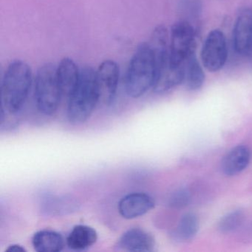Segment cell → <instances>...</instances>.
<instances>
[{
  "mask_svg": "<svg viewBox=\"0 0 252 252\" xmlns=\"http://www.w3.org/2000/svg\"><path fill=\"white\" fill-rule=\"evenodd\" d=\"M199 229V220L194 214L189 213L181 218L174 236L178 240L186 241L192 239Z\"/></svg>",
  "mask_w": 252,
  "mask_h": 252,
  "instance_id": "16",
  "label": "cell"
},
{
  "mask_svg": "<svg viewBox=\"0 0 252 252\" xmlns=\"http://www.w3.org/2000/svg\"><path fill=\"white\" fill-rule=\"evenodd\" d=\"M252 153L249 147L239 145L233 148L222 161V170L225 175L233 176L243 172L250 163Z\"/></svg>",
  "mask_w": 252,
  "mask_h": 252,
  "instance_id": "11",
  "label": "cell"
},
{
  "mask_svg": "<svg viewBox=\"0 0 252 252\" xmlns=\"http://www.w3.org/2000/svg\"><path fill=\"white\" fill-rule=\"evenodd\" d=\"M244 217V213L240 210L234 211L224 217L219 224L221 232L229 233L237 229L243 223Z\"/></svg>",
  "mask_w": 252,
  "mask_h": 252,
  "instance_id": "18",
  "label": "cell"
},
{
  "mask_svg": "<svg viewBox=\"0 0 252 252\" xmlns=\"http://www.w3.org/2000/svg\"><path fill=\"white\" fill-rule=\"evenodd\" d=\"M63 94L57 75V66L46 63L39 67L35 79V100L42 114H54L60 105Z\"/></svg>",
  "mask_w": 252,
  "mask_h": 252,
  "instance_id": "4",
  "label": "cell"
},
{
  "mask_svg": "<svg viewBox=\"0 0 252 252\" xmlns=\"http://www.w3.org/2000/svg\"><path fill=\"white\" fill-rule=\"evenodd\" d=\"M154 207V200L149 194L134 192L121 199L118 209L125 219H134L145 215Z\"/></svg>",
  "mask_w": 252,
  "mask_h": 252,
  "instance_id": "9",
  "label": "cell"
},
{
  "mask_svg": "<svg viewBox=\"0 0 252 252\" xmlns=\"http://www.w3.org/2000/svg\"><path fill=\"white\" fill-rule=\"evenodd\" d=\"M80 70L75 62L70 58H64L57 66V75L63 96L68 98L79 81Z\"/></svg>",
  "mask_w": 252,
  "mask_h": 252,
  "instance_id": "12",
  "label": "cell"
},
{
  "mask_svg": "<svg viewBox=\"0 0 252 252\" xmlns=\"http://www.w3.org/2000/svg\"><path fill=\"white\" fill-rule=\"evenodd\" d=\"M233 42L237 54L252 55V11L244 9L239 14L233 29Z\"/></svg>",
  "mask_w": 252,
  "mask_h": 252,
  "instance_id": "8",
  "label": "cell"
},
{
  "mask_svg": "<svg viewBox=\"0 0 252 252\" xmlns=\"http://www.w3.org/2000/svg\"><path fill=\"white\" fill-rule=\"evenodd\" d=\"M70 197H51L47 198L44 204V211L51 215H60L72 212L76 203Z\"/></svg>",
  "mask_w": 252,
  "mask_h": 252,
  "instance_id": "17",
  "label": "cell"
},
{
  "mask_svg": "<svg viewBox=\"0 0 252 252\" xmlns=\"http://www.w3.org/2000/svg\"><path fill=\"white\" fill-rule=\"evenodd\" d=\"M119 67L113 60L103 62L96 70L99 101L110 104L116 96L119 81Z\"/></svg>",
  "mask_w": 252,
  "mask_h": 252,
  "instance_id": "7",
  "label": "cell"
},
{
  "mask_svg": "<svg viewBox=\"0 0 252 252\" xmlns=\"http://www.w3.org/2000/svg\"><path fill=\"white\" fill-rule=\"evenodd\" d=\"M228 57V48L225 35L220 30L212 31L206 38L202 48L203 66L210 72L222 68Z\"/></svg>",
  "mask_w": 252,
  "mask_h": 252,
  "instance_id": "6",
  "label": "cell"
},
{
  "mask_svg": "<svg viewBox=\"0 0 252 252\" xmlns=\"http://www.w3.org/2000/svg\"><path fill=\"white\" fill-rule=\"evenodd\" d=\"M7 252H26V250L25 249L24 247H23L22 246H20V245H12V246H10L7 249Z\"/></svg>",
  "mask_w": 252,
  "mask_h": 252,
  "instance_id": "20",
  "label": "cell"
},
{
  "mask_svg": "<svg viewBox=\"0 0 252 252\" xmlns=\"http://www.w3.org/2000/svg\"><path fill=\"white\" fill-rule=\"evenodd\" d=\"M204 81V72L194 54L184 64L183 84L189 91H197L203 86Z\"/></svg>",
  "mask_w": 252,
  "mask_h": 252,
  "instance_id": "15",
  "label": "cell"
},
{
  "mask_svg": "<svg viewBox=\"0 0 252 252\" xmlns=\"http://www.w3.org/2000/svg\"><path fill=\"white\" fill-rule=\"evenodd\" d=\"M119 249L127 252H152L154 249V238L141 228H134L126 231L118 243Z\"/></svg>",
  "mask_w": 252,
  "mask_h": 252,
  "instance_id": "10",
  "label": "cell"
},
{
  "mask_svg": "<svg viewBox=\"0 0 252 252\" xmlns=\"http://www.w3.org/2000/svg\"><path fill=\"white\" fill-rule=\"evenodd\" d=\"M190 194L187 190L180 189L175 191L170 198L169 204L172 207H185L189 203Z\"/></svg>",
  "mask_w": 252,
  "mask_h": 252,
  "instance_id": "19",
  "label": "cell"
},
{
  "mask_svg": "<svg viewBox=\"0 0 252 252\" xmlns=\"http://www.w3.org/2000/svg\"><path fill=\"white\" fill-rule=\"evenodd\" d=\"M67 99L69 121L76 125L86 122L99 101L96 70L89 66L81 69L79 81Z\"/></svg>",
  "mask_w": 252,
  "mask_h": 252,
  "instance_id": "2",
  "label": "cell"
},
{
  "mask_svg": "<svg viewBox=\"0 0 252 252\" xmlns=\"http://www.w3.org/2000/svg\"><path fill=\"white\" fill-rule=\"evenodd\" d=\"M32 84L30 66L20 60L11 63L5 70L1 85L2 113H18L29 96Z\"/></svg>",
  "mask_w": 252,
  "mask_h": 252,
  "instance_id": "1",
  "label": "cell"
},
{
  "mask_svg": "<svg viewBox=\"0 0 252 252\" xmlns=\"http://www.w3.org/2000/svg\"><path fill=\"white\" fill-rule=\"evenodd\" d=\"M33 248L38 252H57L63 250L64 239L60 233L52 230H42L33 235Z\"/></svg>",
  "mask_w": 252,
  "mask_h": 252,
  "instance_id": "14",
  "label": "cell"
},
{
  "mask_svg": "<svg viewBox=\"0 0 252 252\" xmlns=\"http://www.w3.org/2000/svg\"><path fill=\"white\" fill-rule=\"evenodd\" d=\"M156 74V59L148 43H143L132 56L125 76V88L129 96H142L153 88Z\"/></svg>",
  "mask_w": 252,
  "mask_h": 252,
  "instance_id": "3",
  "label": "cell"
},
{
  "mask_svg": "<svg viewBox=\"0 0 252 252\" xmlns=\"http://www.w3.org/2000/svg\"><path fill=\"white\" fill-rule=\"evenodd\" d=\"M98 234L92 227L77 225L67 236V244L70 249L82 251L88 249L96 243Z\"/></svg>",
  "mask_w": 252,
  "mask_h": 252,
  "instance_id": "13",
  "label": "cell"
},
{
  "mask_svg": "<svg viewBox=\"0 0 252 252\" xmlns=\"http://www.w3.org/2000/svg\"><path fill=\"white\" fill-rule=\"evenodd\" d=\"M195 31L191 23L186 20L177 22L169 34V57L173 64L184 67L186 62L194 55Z\"/></svg>",
  "mask_w": 252,
  "mask_h": 252,
  "instance_id": "5",
  "label": "cell"
}]
</instances>
